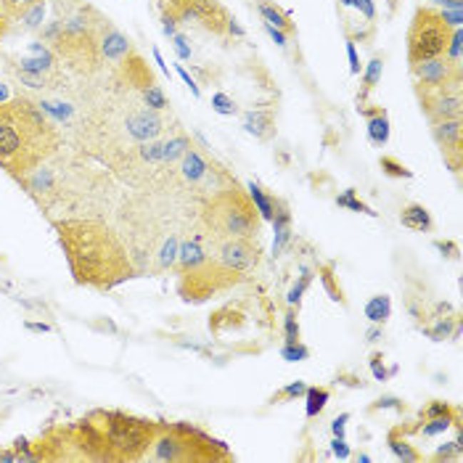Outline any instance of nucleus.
I'll list each match as a JSON object with an SVG mask.
<instances>
[{
    "mask_svg": "<svg viewBox=\"0 0 463 463\" xmlns=\"http://www.w3.org/2000/svg\"><path fill=\"white\" fill-rule=\"evenodd\" d=\"M9 27H11V19L0 11V43H3V37H6V32H9Z\"/></svg>",
    "mask_w": 463,
    "mask_h": 463,
    "instance_id": "57",
    "label": "nucleus"
},
{
    "mask_svg": "<svg viewBox=\"0 0 463 463\" xmlns=\"http://www.w3.org/2000/svg\"><path fill=\"white\" fill-rule=\"evenodd\" d=\"M305 397H307V408H305V413H307V418H315L318 413H323V408L328 405L331 392L323 390V387H307Z\"/></svg>",
    "mask_w": 463,
    "mask_h": 463,
    "instance_id": "28",
    "label": "nucleus"
},
{
    "mask_svg": "<svg viewBox=\"0 0 463 463\" xmlns=\"http://www.w3.org/2000/svg\"><path fill=\"white\" fill-rule=\"evenodd\" d=\"M178 238L170 236L167 241L162 244V249H159V268L162 270H167V268H173L175 263H178Z\"/></svg>",
    "mask_w": 463,
    "mask_h": 463,
    "instance_id": "37",
    "label": "nucleus"
},
{
    "mask_svg": "<svg viewBox=\"0 0 463 463\" xmlns=\"http://www.w3.org/2000/svg\"><path fill=\"white\" fill-rule=\"evenodd\" d=\"M27 328H29V331H43V334H46V331H51L46 323H27Z\"/></svg>",
    "mask_w": 463,
    "mask_h": 463,
    "instance_id": "62",
    "label": "nucleus"
},
{
    "mask_svg": "<svg viewBox=\"0 0 463 463\" xmlns=\"http://www.w3.org/2000/svg\"><path fill=\"white\" fill-rule=\"evenodd\" d=\"M434 246L439 249V252H442V255L447 252V257H455V255H458V244H453V241H437Z\"/></svg>",
    "mask_w": 463,
    "mask_h": 463,
    "instance_id": "55",
    "label": "nucleus"
},
{
    "mask_svg": "<svg viewBox=\"0 0 463 463\" xmlns=\"http://www.w3.org/2000/svg\"><path fill=\"white\" fill-rule=\"evenodd\" d=\"M225 32H228V35L244 37V27H241V24H238V21H236V19H233V16L228 19V27H225Z\"/></svg>",
    "mask_w": 463,
    "mask_h": 463,
    "instance_id": "56",
    "label": "nucleus"
},
{
    "mask_svg": "<svg viewBox=\"0 0 463 463\" xmlns=\"http://www.w3.org/2000/svg\"><path fill=\"white\" fill-rule=\"evenodd\" d=\"M387 445H390V450L395 453V458H400V461H405V463L421 461V453H418L416 447L410 445L405 437L400 434V429H392L390 437H387Z\"/></svg>",
    "mask_w": 463,
    "mask_h": 463,
    "instance_id": "20",
    "label": "nucleus"
},
{
    "mask_svg": "<svg viewBox=\"0 0 463 463\" xmlns=\"http://www.w3.org/2000/svg\"><path fill=\"white\" fill-rule=\"evenodd\" d=\"M365 339H368V342H379V339H382V328L373 323V328H368V334H365Z\"/></svg>",
    "mask_w": 463,
    "mask_h": 463,
    "instance_id": "59",
    "label": "nucleus"
},
{
    "mask_svg": "<svg viewBox=\"0 0 463 463\" xmlns=\"http://www.w3.org/2000/svg\"><path fill=\"white\" fill-rule=\"evenodd\" d=\"M74 281L82 286L109 289L133 275V265L117 236L98 220H61L56 223Z\"/></svg>",
    "mask_w": 463,
    "mask_h": 463,
    "instance_id": "1",
    "label": "nucleus"
},
{
    "mask_svg": "<svg viewBox=\"0 0 463 463\" xmlns=\"http://www.w3.org/2000/svg\"><path fill=\"white\" fill-rule=\"evenodd\" d=\"M347 421H350V413H342V416H336L334 421H331V432H334V437H345Z\"/></svg>",
    "mask_w": 463,
    "mask_h": 463,
    "instance_id": "53",
    "label": "nucleus"
},
{
    "mask_svg": "<svg viewBox=\"0 0 463 463\" xmlns=\"http://www.w3.org/2000/svg\"><path fill=\"white\" fill-rule=\"evenodd\" d=\"M16 74L21 85H27L32 91H48V88H58V74H40V72H21V69H11Z\"/></svg>",
    "mask_w": 463,
    "mask_h": 463,
    "instance_id": "22",
    "label": "nucleus"
},
{
    "mask_svg": "<svg viewBox=\"0 0 463 463\" xmlns=\"http://www.w3.org/2000/svg\"><path fill=\"white\" fill-rule=\"evenodd\" d=\"M130 54H133V46H130L128 37L122 35V32L111 24L109 19H103L101 32H98V56L101 58H106V61H122V58H128Z\"/></svg>",
    "mask_w": 463,
    "mask_h": 463,
    "instance_id": "13",
    "label": "nucleus"
},
{
    "mask_svg": "<svg viewBox=\"0 0 463 463\" xmlns=\"http://www.w3.org/2000/svg\"><path fill=\"white\" fill-rule=\"evenodd\" d=\"M173 46L180 61H188V58H191V43H188V37L185 35H173Z\"/></svg>",
    "mask_w": 463,
    "mask_h": 463,
    "instance_id": "44",
    "label": "nucleus"
},
{
    "mask_svg": "<svg viewBox=\"0 0 463 463\" xmlns=\"http://www.w3.org/2000/svg\"><path fill=\"white\" fill-rule=\"evenodd\" d=\"M392 315V300L387 294H379V297H371L368 305H365V318L376 323V326H384Z\"/></svg>",
    "mask_w": 463,
    "mask_h": 463,
    "instance_id": "24",
    "label": "nucleus"
},
{
    "mask_svg": "<svg viewBox=\"0 0 463 463\" xmlns=\"http://www.w3.org/2000/svg\"><path fill=\"white\" fill-rule=\"evenodd\" d=\"M43 19H46V0H37L35 6H29L16 21H21V27L29 29V32H35V29L43 27Z\"/></svg>",
    "mask_w": 463,
    "mask_h": 463,
    "instance_id": "29",
    "label": "nucleus"
},
{
    "mask_svg": "<svg viewBox=\"0 0 463 463\" xmlns=\"http://www.w3.org/2000/svg\"><path fill=\"white\" fill-rule=\"evenodd\" d=\"M384 357L379 352L376 355H371V371H373V376L379 379V382H387V371H384V363H382Z\"/></svg>",
    "mask_w": 463,
    "mask_h": 463,
    "instance_id": "51",
    "label": "nucleus"
},
{
    "mask_svg": "<svg viewBox=\"0 0 463 463\" xmlns=\"http://www.w3.org/2000/svg\"><path fill=\"white\" fill-rule=\"evenodd\" d=\"M450 334H453V320L447 318L439 320L434 328H427V336H432L434 342H445V339H450Z\"/></svg>",
    "mask_w": 463,
    "mask_h": 463,
    "instance_id": "41",
    "label": "nucleus"
},
{
    "mask_svg": "<svg viewBox=\"0 0 463 463\" xmlns=\"http://www.w3.org/2000/svg\"><path fill=\"white\" fill-rule=\"evenodd\" d=\"M461 46H463V29L455 27L453 35H450V40H447V48L442 56H445L453 66H458V69H461Z\"/></svg>",
    "mask_w": 463,
    "mask_h": 463,
    "instance_id": "32",
    "label": "nucleus"
},
{
    "mask_svg": "<svg viewBox=\"0 0 463 463\" xmlns=\"http://www.w3.org/2000/svg\"><path fill=\"white\" fill-rule=\"evenodd\" d=\"M244 130L249 136L260 138V141H268L275 133V117H273L270 109H252L244 114Z\"/></svg>",
    "mask_w": 463,
    "mask_h": 463,
    "instance_id": "16",
    "label": "nucleus"
},
{
    "mask_svg": "<svg viewBox=\"0 0 463 463\" xmlns=\"http://www.w3.org/2000/svg\"><path fill=\"white\" fill-rule=\"evenodd\" d=\"M382 74H384V61L376 56V58H371L368 61V66L363 69V91H360V96H357V103L360 106H365V98H368V93L382 82Z\"/></svg>",
    "mask_w": 463,
    "mask_h": 463,
    "instance_id": "23",
    "label": "nucleus"
},
{
    "mask_svg": "<svg viewBox=\"0 0 463 463\" xmlns=\"http://www.w3.org/2000/svg\"><path fill=\"white\" fill-rule=\"evenodd\" d=\"M357 461H360V463H371V455L360 453V455H357Z\"/></svg>",
    "mask_w": 463,
    "mask_h": 463,
    "instance_id": "63",
    "label": "nucleus"
},
{
    "mask_svg": "<svg viewBox=\"0 0 463 463\" xmlns=\"http://www.w3.org/2000/svg\"><path fill=\"white\" fill-rule=\"evenodd\" d=\"M283 326H286V345H294V342H300V323H297V315H294V312H286V320H283Z\"/></svg>",
    "mask_w": 463,
    "mask_h": 463,
    "instance_id": "43",
    "label": "nucleus"
},
{
    "mask_svg": "<svg viewBox=\"0 0 463 463\" xmlns=\"http://www.w3.org/2000/svg\"><path fill=\"white\" fill-rule=\"evenodd\" d=\"M257 11H260V16L265 19V24H273L275 29H283V32H294V24H291V16L286 14V11L275 9V6H270V3H260L257 6Z\"/></svg>",
    "mask_w": 463,
    "mask_h": 463,
    "instance_id": "25",
    "label": "nucleus"
},
{
    "mask_svg": "<svg viewBox=\"0 0 463 463\" xmlns=\"http://www.w3.org/2000/svg\"><path fill=\"white\" fill-rule=\"evenodd\" d=\"M305 392H307V384L305 382H291L281 392H275L273 400H297V397H305Z\"/></svg>",
    "mask_w": 463,
    "mask_h": 463,
    "instance_id": "40",
    "label": "nucleus"
},
{
    "mask_svg": "<svg viewBox=\"0 0 463 463\" xmlns=\"http://www.w3.org/2000/svg\"><path fill=\"white\" fill-rule=\"evenodd\" d=\"M6 101H11L9 85H6V82H0V103H6Z\"/></svg>",
    "mask_w": 463,
    "mask_h": 463,
    "instance_id": "61",
    "label": "nucleus"
},
{
    "mask_svg": "<svg viewBox=\"0 0 463 463\" xmlns=\"http://www.w3.org/2000/svg\"><path fill=\"white\" fill-rule=\"evenodd\" d=\"M220 265L230 273H244L257 265V246L249 238H228L220 244Z\"/></svg>",
    "mask_w": 463,
    "mask_h": 463,
    "instance_id": "11",
    "label": "nucleus"
},
{
    "mask_svg": "<svg viewBox=\"0 0 463 463\" xmlns=\"http://www.w3.org/2000/svg\"><path fill=\"white\" fill-rule=\"evenodd\" d=\"M400 223L405 228H410V230H418V233H429L434 228V220H432V215H429V209L424 204H408V207H402Z\"/></svg>",
    "mask_w": 463,
    "mask_h": 463,
    "instance_id": "19",
    "label": "nucleus"
},
{
    "mask_svg": "<svg viewBox=\"0 0 463 463\" xmlns=\"http://www.w3.org/2000/svg\"><path fill=\"white\" fill-rule=\"evenodd\" d=\"M379 167H382L384 175H390V178H405V180L413 178V170H408V167L402 162H397L395 156H382V159H379Z\"/></svg>",
    "mask_w": 463,
    "mask_h": 463,
    "instance_id": "33",
    "label": "nucleus"
},
{
    "mask_svg": "<svg viewBox=\"0 0 463 463\" xmlns=\"http://www.w3.org/2000/svg\"><path fill=\"white\" fill-rule=\"evenodd\" d=\"M178 263H180L183 273H185L207 263V255H204V249L199 246V241H183L178 246Z\"/></svg>",
    "mask_w": 463,
    "mask_h": 463,
    "instance_id": "21",
    "label": "nucleus"
},
{
    "mask_svg": "<svg viewBox=\"0 0 463 463\" xmlns=\"http://www.w3.org/2000/svg\"><path fill=\"white\" fill-rule=\"evenodd\" d=\"M310 270H302V275H300V281L294 283V289L289 291V305H300V300H302V294H305V289L310 286Z\"/></svg>",
    "mask_w": 463,
    "mask_h": 463,
    "instance_id": "42",
    "label": "nucleus"
},
{
    "mask_svg": "<svg viewBox=\"0 0 463 463\" xmlns=\"http://www.w3.org/2000/svg\"><path fill=\"white\" fill-rule=\"evenodd\" d=\"M212 109L218 111L220 117H236L238 114L236 101L230 98L228 93H215V96H212Z\"/></svg>",
    "mask_w": 463,
    "mask_h": 463,
    "instance_id": "36",
    "label": "nucleus"
},
{
    "mask_svg": "<svg viewBox=\"0 0 463 463\" xmlns=\"http://www.w3.org/2000/svg\"><path fill=\"white\" fill-rule=\"evenodd\" d=\"M273 230H275V241H273V255H281L286 241L291 236V212L283 201H275V215H273Z\"/></svg>",
    "mask_w": 463,
    "mask_h": 463,
    "instance_id": "17",
    "label": "nucleus"
},
{
    "mask_svg": "<svg viewBox=\"0 0 463 463\" xmlns=\"http://www.w3.org/2000/svg\"><path fill=\"white\" fill-rule=\"evenodd\" d=\"M154 61L159 64V69H162V72L167 74V77H170V66L164 64V58H162V54H159V48H154Z\"/></svg>",
    "mask_w": 463,
    "mask_h": 463,
    "instance_id": "60",
    "label": "nucleus"
},
{
    "mask_svg": "<svg viewBox=\"0 0 463 463\" xmlns=\"http://www.w3.org/2000/svg\"><path fill=\"white\" fill-rule=\"evenodd\" d=\"M453 29L439 9H432V6H418L416 14H413V21H410L408 29V61L410 64H418V61H429V58H437V56L445 54L447 40L453 35Z\"/></svg>",
    "mask_w": 463,
    "mask_h": 463,
    "instance_id": "6",
    "label": "nucleus"
},
{
    "mask_svg": "<svg viewBox=\"0 0 463 463\" xmlns=\"http://www.w3.org/2000/svg\"><path fill=\"white\" fill-rule=\"evenodd\" d=\"M188 148H191V138H188V136H173L170 141H164V143H162V162L164 164L180 162Z\"/></svg>",
    "mask_w": 463,
    "mask_h": 463,
    "instance_id": "26",
    "label": "nucleus"
},
{
    "mask_svg": "<svg viewBox=\"0 0 463 463\" xmlns=\"http://www.w3.org/2000/svg\"><path fill=\"white\" fill-rule=\"evenodd\" d=\"M207 223L212 230L228 238H257L260 233V215H257L252 199L233 185L228 191L218 193L207 207Z\"/></svg>",
    "mask_w": 463,
    "mask_h": 463,
    "instance_id": "4",
    "label": "nucleus"
},
{
    "mask_svg": "<svg viewBox=\"0 0 463 463\" xmlns=\"http://www.w3.org/2000/svg\"><path fill=\"white\" fill-rule=\"evenodd\" d=\"M410 72L416 77V85L437 91V88H447V85H461V69L453 66L445 56H437L429 61H418L410 64Z\"/></svg>",
    "mask_w": 463,
    "mask_h": 463,
    "instance_id": "9",
    "label": "nucleus"
},
{
    "mask_svg": "<svg viewBox=\"0 0 463 463\" xmlns=\"http://www.w3.org/2000/svg\"><path fill=\"white\" fill-rule=\"evenodd\" d=\"M249 199L255 204L260 220H273V215H275V201H273L257 183H249Z\"/></svg>",
    "mask_w": 463,
    "mask_h": 463,
    "instance_id": "27",
    "label": "nucleus"
},
{
    "mask_svg": "<svg viewBox=\"0 0 463 463\" xmlns=\"http://www.w3.org/2000/svg\"><path fill=\"white\" fill-rule=\"evenodd\" d=\"M103 418V434L109 442V450L114 461H138L148 453V447L156 437V424L146 418L125 416V413H101Z\"/></svg>",
    "mask_w": 463,
    "mask_h": 463,
    "instance_id": "5",
    "label": "nucleus"
},
{
    "mask_svg": "<svg viewBox=\"0 0 463 463\" xmlns=\"http://www.w3.org/2000/svg\"><path fill=\"white\" fill-rule=\"evenodd\" d=\"M61 136L54 119L27 96L0 103V167L14 178H24L56 154Z\"/></svg>",
    "mask_w": 463,
    "mask_h": 463,
    "instance_id": "2",
    "label": "nucleus"
},
{
    "mask_svg": "<svg viewBox=\"0 0 463 463\" xmlns=\"http://www.w3.org/2000/svg\"><path fill=\"white\" fill-rule=\"evenodd\" d=\"M458 455H461V450L455 447V442H445V445L434 453V461H453V458H458Z\"/></svg>",
    "mask_w": 463,
    "mask_h": 463,
    "instance_id": "47",
    "label": "nucleus"
},
{
    "mask_svg": "<svg viewBox=\"0 0 463 463\" xmlns=\"http://www.w3.org/2000/svg\"><path fill=\"white\" fill-rule=\"evenodd\" d=\"M360 114L368 117V141H371L376 148H382L387 146L390 141V117H387V111L379 106V109H368V106H357Z\"/></svg>",
    "mask_w": 463,
    "mask_h": 463,
    "instance_id": "15",
    "label": "nucleus"
},
{
    "mask_svg": "<svg viewBox=\"0 0 463 463\" xmlns=\"http://www.w3.org/2000/svg\"><path fill=\"white\" fill-rule=\"evenodd\" d=\"M35 3L37 0H0V11H3L11 21H16V19L21 16L29 6H35Z\"/></svg>",
    "mask_w": 463,
    "mask_h": 463,
    "instance_id": "38",
    "label": "nucleus"
},
{
    "mask_svg": "<svg viewBox=\"0 0 463 463\" xmlns=\"http://www.w3.org/2000/svg\"><path fill=\"white\" fill-rule=\"evenodd\" d=\"M164 130V119L156 114L154 109H136L130 111L128 119H125V133H128L133 141L138 143H146V141H154L159 133Z\"/></svg>",
    "mask_w": 463,
    "mask_h": 463,
    "instance_id": "12",
    "label": "nucleus"
},
{
    "mask_svg": "<svg viewBox=\"0 0 463 463\" xmlns=\"http://www.w3.org/2000/svg\"><path fill=\"white\" fill-rule=\"evenodd\" d=\"M432 136L439 143L445 159L450 162V170H461V141H463V122L461 119H439L432 122Z\"/></svg>",
    "mask_w": 463,
    "mask_h": 463,
    "instance_id": "10",
    "label": "nucleus"
},
{
    "mask_svg": "<svg viewBox=\"0 0 463 463\" xmlns=\"http://www.w3.org/2000/svg\"><path fill=\"white\" fill-rule=\"evenodd\" d=\"M450 427H453V418L437 416V418H427V424L418 429V432H421L424 437H437V434H445Z\"/></svg>",
    "mask_w": 463,
    "mask_h": 463,
    "instance_id": "35",
    "label": "nucleus"
},
{
    "mask_svg": "<svg viewBox=\"0 0 463 463\" xmlns=\"http://www.w3.org/2000/svg\"><path fill=\"white\" fill-rule=\"evenodd\" d=\"M373 408H376V410H400V413H402V410H405V402H402L400 397H392V395H387V397L376 400V405H373Z\"/></svg>",
    "mask_w": 463,
    "mask_h": 463,
    "instance_id": "45",
    "label": "nucleus"
},
{
    "mask_svg": "<svg viewBox=\"0 0 463 463\" xmlns=\"http://www.w3.org/2000/svg\"><path fill=\"white\" fill-rule=\"evenodd\" d=\"M336 204H339V207L352 209V212H363V215H371V218H376V212H373V209L368 207V204H363V201L357 199L352 188H347V191L342 193V196H336Z\"/></svg>",
    "mask_w": 463,
    "mask_h": 463,
    "instance_id": "34",
    "label": "nucleus"
},
{
    "mask_svg": "<svg viewBox=\"0 0 463 463\" xmlns=\"http://www.w3.org/2000/svg\"><path fill=\"white\" fill-rule=\"evenodd\" d=\"M320 281H323V286L328 289V294H331V300L334 302H345V297H342V289H336L334 278H331V273L323 270V275H320Z\"/></svg>",
    "mask_w": 463,
    "mask_h": 463,
    "instance_id": "48",
    "label": "nucleus"
},
{
    "mask_svg": "<svg viewBox=\"0 0 463 463\" xmlns=\"http://www.w3.org/2000/svg\"><path fill=\"white\" fill-rule=\"evenodd\" d=\"M265 29H268V35L273 37V43H275V46L286 48V32H283V29H275L273 24H265Z\"/></svg>",
    "mask_w": 463,
    "mask_h": 463,
    "instance_id": "54",
    "label": "nucleus"
},
{
    "mask_svg": "<svg viewBox=\"0 0 463 463\" xmlns=\"http://www.w3.org/2000/svg\"><path fill=\"white\" fill-rule=\"evenodd\" d=\"M281 357H283V360H289V363H302V360H307V357H310V350L302 345V342L283 345L281 347Z\"/></svg>",
    "mask_w": 463,
    "mask_h": 463,
    "instance_id": "39",
    "label": "nucleus"
},
{
    "mask_svg": "<svg viewBox=\"0 0 463 463\" xmlns=\"http://www.w3.org/2000/svg\"><path fill=\"white\" fill-rule=\"evenodd\" d=\"M331 450L339 461H347L350 458V445L345 442V437H334V442H331Z\"/></svg>",
    "mask_w": 463,
    "mask_h": 463,
    "instance_id": "50",
    "label": "nucleus"
},
{
    "mask_svg": "<svg viewBox=\"0 0 463 463\" xmlns=\"http://www.w3.org/2000/svg\"><path fill=\"white\" fill-rule=\"evenodd\" d=\"M27 58H16L11 61V69H21V72H40V74H56V64H58V56L43 43H32L29 46Z\"/></svg>",
    "mask_w": 463,
    "mask_h": 463,
    "instance_id": "14",
    "label": "nucleus"
},
{
    "mask_svg": "<svg viewBox=\"0 0 463 463\" xmlns=\"http://www.w3.org/2000/svg\"><path fill=\"white\" fill-rule=\"evenodd\" d=\"M180 175H183V180H185V183H201L209 175L207 159H204V156H201L193 146L185 151V156L180 159Z\"/></svg>",
    "mask_w": 463,
    "mask_h": 463,
    "instance_id": "18",
    "label": "nucleus"
},
{
    "mask_svg": "<svg viewBox=\"0 0 463 463\" xmlns=\"http://www.w3.org/2000/svg\"><path fill=\"white\" fill-rule=\"evenodd\" d=\"M143 103L148 106V109H154V111H162V109H167V96H164V91L156 85V82H151V85H146L143 88Z\"/></svg>",
    "mask_w": 463,
    "mask_h": 463,
    "instance_id": "31",
    "label": "nucleus"
},
{
    "mask_svg": "<svg viewBox=\"0 0 463 463\" xmlns=\"http://www.w3.org/2000/svg\"><path fill=\"white\" fill-rule=\"evenodd\" d=\"M143 458L159 463H199V461H225L228 453L220 442L209 439L204 432L193 427L156 429L151 453Z\"/></svg>",
    "mask_w": 463,
    "mask_h": 463,
    "instance_id": "3",
    "label": "nucleus"
},
{
    "mask_svg": "<svg viewBox=\"0 0 463 463\" xmlns=\"http://www.w3.org/2000/svg\"><path fill=\"white\" fill-rule=\"evenodd\" d=\"M175 69H178V74H180V80L185 82V85H188V88H191V93H193V98H199L201 96V91H199V85H196V82H193V77L188 72H185V69H183L180 64L175 66Z\"/></svg>",
    "mask_w": 463,
    "mask_h": 463,
    "instance_id": "52",
    "label": "nucleus"
},
{
    "mask_svg": "<svg viewBox=\"0 0 463 463\" xmlns=\"http://www.w3.org/2000/svg\"><path fill=\"white\" fill-rule=\"evenodd\" d=\"M0 461H6V463H19V453H16V450H0Z\"/></svg>",
    "mask_w": 463,
    "mask_h": 463,
    "instance_id": "58",
    "label": "nucleus"
},
{
    "mask_svg": "<svg viewBox=\"0 0 463 463\" xmlns=\"http://www.w3.org/2000/svg\"><path fill=\"white\" fill-rule=\"evenodd\" d=\"M416 93H418V101H421V109L427 111V117L432 122H439V119H461V109H463L461 85H447V88H437V91H429V88L416 85Z\"/></svg>",
    "mask_w": 463,
    "mask_h": 463,
    "instance_id": "8",
    "label": "nucleus"
},
{
    "mask_svg": "<svg viewBox=\"0 0 463 463\" xmlns=\"http://www.w3.org/2000/svg\"><path fill=\"white\" fill-rule=\"evenodd\" d=\"M347 58H350V72L360 74V58H357V48H355V40H347Z\"/></svg>",
    "mask_w": 463,
    "mask_h": 463,
    "instance_id": "49",
    "label": "nucleus"
},
{
    "mask_svg": "<svg viewBox=\"0 0 463 463\" xmlns=\"http://www.w3.org/2000/svg\"><path fill=\"white\" fill-rule=\"evenodd\" d=\"M159 6L162 16L173 19L175 24H193L212 35H225L230 14L220 0H162Z\"/></svg>",
    "mask_w": 463,
    "mask_h": 463,
    "instance_id": "7",
    "label": "nucleus"
},
{
    "mask_svg": "<svg viewBox=\"0 0 463 463\" xmlns=\"http://www.w3.org/2000/svg\"><path fill=\"white\" fill-rule=\"evenodd\" d=\"M437 416H450V418H453V410H450V405H447V402H439V400H434V402L424 410V418H437Z\"/></svg>",
    "mask_w": 463,
    "mask_h": 463,
    "instance_id": "46",
    "label": "nucleus"
},
{
    "mask_svg": "<svg viewBox=\"0 0 463 463\" xmlns=\"http://www.w3.org/2000/svg\"><path fill=\"white\" fill-rule=\"evenodd\" d=\"M37 106L46 111V114L54 119V122H69V119H72V114H74L72 106H69V103H61V101L40 98V101H37Z\"/></svg>",
    "mask_w": 463,
    "mask_h": 463,
    "instance_id": "30",
    "label": "nucleus"
}]
</instances>
